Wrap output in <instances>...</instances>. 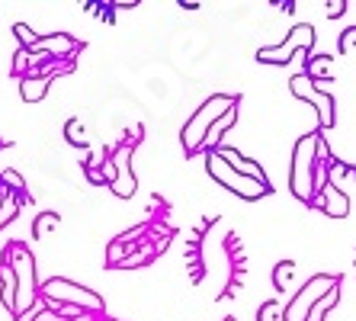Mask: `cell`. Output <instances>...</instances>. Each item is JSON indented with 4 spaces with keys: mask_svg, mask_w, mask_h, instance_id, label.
<instances>
[{
    "mask_svg": "<svg viewBox=\"0 0 356 321\" xmlns=\"http://www.w3.org/2000/svg\"><path fill=\"white\" fill-rule=\"evenodd\" d=\"M331 65H334V55H312L305 58V71L302 75L315 84H331Z\"/></svg>",
    "mask_w": 356,
    "mask_h": 321,
    "instance_id": "cell-15",
    "label": "cell"
},
{
    "mask_svg": "<svg viewBox=\"0 0 356 321\" xmlns=\"http://www.w3.org/2000/svg\"><path fill=\"white\" fill-rule=\"evenodd\" d=\"M334 286H340V276H331V273H315V276H312V280H308L305 286L292 296V302L282 308V321H305L308 312H312V305H315L318 299H321L327 289H334Z\"/></svg>",
    "mask_w": 356,
    "mask_h": 321,
    "instance_id": "cell-7",
    "label": "cell"
},
{
    "mask_svg": "<svg viewBox=\"0 0 356 321\" xmlns=\"http://www.w3.org/2000/svg\"><path fill=\"white\" fill-rule=\"evenodd\" d=\"M13 75H17V77L29 75V58H26V49H19L17 55H13Z\"/></svg>",
    "mask_w": 356,
    "mask_h": 321,
    "instance_id": "cell-27",
    "label": "cell"
},
{
    "mask_svg": "<svg viewBox=\"0 0 356 321\" xmlns=\"http://www.w3.org/2000/svg\"><path fill=\"white\" fill-rule=\"evenodd\" d=\"M289 91H292V97L305 100V103H312V107L318 109V125H321V129H334L337 116H334V97H331V91L318 87V84L308 81L305 75H296V77H292V81H289Z\"/></svg>",
    "mask_w": 356,
    "mask_h": 321,
    "instance_id": "cell-8",
    "label": "cell"
},
{
    "mask_svg": "<svg viewBox=\"0 0 356 321\" xmlns=\"http://www.w3.org/2000/svg\"><path fill=\"white\" fill-rule=\"evenodd\" d=\"M35 49L45 52V55H49L51 61H61V58H71L74 52H81L83 45L74 39V36H67V33H55V36H42Z\"/></svg>",
    "mask_w": 356,
    "mask_h": 321,
    "instance_id": "cell-11",
    "label": "cell"
},
{
    "mask_svg": "<svg viewBox=\"0 0 356 321\" xmlns=\"http://www.w3.org/2000/svg\"><path fill=\"white\" fill-rule=\"evenodd\" d=\"M58 222H61V215H58V212H42L39 219L33 222V238H35V241H42V238H45V231L55 228Z\"/></svg>",
    "mask_w": 356,
    "mask_h": 321,
    "instance_id": "cell-19",
    "label": "cell"
},
{
    "mask_svg": "<svg viewBox=\"0 0 356 321\" xmlns=\"http://www.w3.org/2000/svg\"><path fill=\"white\" fill-rule=\"evenodd\" d=\"M318 135L321 132H308L296 141L292 148V164H289V187L296 193V199L302 203H315V167H318V157H315V148H318Z\"/></svg>",
    "mask_w": 356,
    "mask_h": 321,
    "instance_id": "cell-1",
    "label": "cell"
},
{
    "mask_svg": "<svg viewBox=\"0 0 356 321\" xmlns=\"http://www.w3.org/2000/svg\"><path fill=\"white\" fill-rule=\"evenodd\" d=\"M347 13V0H331L327 3V19H337V17H343Z\"/></svg>",
    "mask_w": 356,
    "mask_h": 321,
    "instance_id": "cell-28",
    "label": "cell"
},
{
    "mask_svg": "<svg viewBox=\"0 0 356 321\" xmlns=\"http://www.w3.org/2000/svg\"><path fill=\"white\" fill-rule=\"evenodd\" d=\"M135 145H138V139H125L122 145H119V148L109 155L113 167H116V180L109 183V189H113L119 199H132L135 189H138V180H135L132 164H129V157H132V148H135Z\"/></svg>",
    "mask_w": 356,
    "mask_h": 321,
    "instance_id": "cell-9",
    "label": "cell"
},
{
    "mask_svg": "<svg viewBox=\"0 0 356 321\" xmlns=\"http://www.w3.org/2000/svg\"><path fill=\"white\" fill-rule=\"evenodd\" d=\"M0 183H7V189L17 196V193H26V180H23V173L17 171H10V167H0Z\"/></svg>",
    "mask_w": 356,
    "mask_h": 321,
    "instance_id": "cell-21",
    "label": "cell"
},
{
    "mask_svg": "<svg viewBox=\"0 0 356 321\" xmlns=\"http://www.w3.org/2000/svg\"><path fill=\"white\" fill-rule=\"evenodd\" d=\"M49 87H51L49 77H39V75H26V77H19V97H23L26 103H39V100H45Z\"/></svg>",
    "mask_w": 356,
    "mask_h": 321,
    "instance_id": "cell-16",
    "label": "cell"
},
{
    "mask_svg": "<svg viewBox=\"0 0 356 321\" xmlns=\"http://www.w3.org/2000/svg\"><path fill=\"white\" fill-rule=\"evenodd\" d=\"M19 206H23V199L13 196V193L0 199V228H3V225H10L13 219H17V215H19Z\"/></svg>",
    "mask_w": 356,
    "mask_h": 321,
    "instance_id": "cell-18",
    "label": "cell"
},
{
    "mask_svg": "<svg viewBox=\"0 0 356 321\" xmlns=\"http://www.w3.org/2000/svg\"><path fill=\"white\" fill-rule=\"evenodd\" d=\"M13 33H17V39H19V49H35V45H39V39H42V36L33 33L26 23H17V26H13Z\"/></svg>",
    "mask_w": 356,
    "mask_h": 321,
    "instance_id": "cell-23",
    "label": "cell"
},
{
    "mask_svg": "<svg viewBox=\"0 0 356 321\" xmlns=\"http://www.w3.org/2000/svg\"><path fill=\"white\" fill-rule=\"evenodd\" d=\"M257 321H282V305L280 302H264L257 308Z\"/></svg>",
    "mask_w": 356,
    "mask_h": 321,
    "instance_id": "cell-24",
    "label": "cell"
},
{
    "mask_svg": "<svg viewBox=\"0 0 356 321\" xmlns=\"http://www.w3.org/2000/svg\"><path fill=\"white\" fill-rule=\"evenodd\" d=\"M225 321H238V318H225Z\"/></svg>",
    "mask_w": 356,
    "mask_h": 321,
    "instance_id": "cell-30",
    "label": "cell"
},
{
    "mask_svg": "<svg viewBox=\"0 0 356 321\" xmlns=\"http://www.w3.org/2000/svg\"><path fill=\"white\" fill-rule=\"evenodd\" d=\"M315 26L308 23H298L296 29H292L286 39L280 42V45H270V49H257V61H264V65H289L292 55L296 52H312L315 49Z\"/></svg>",
    "mask_w": 356,
    "mask_h": 321,
    "instance_id": "cell-6",
    "label": "cell"
},
{
    "mask_svg": "<svg viewBox=\"0 0 356 321\" xmlns=\"http://www.w3.org/2000/svg\"><path fill=\"white\" fill-rule=\"evenodd\" d=\"M234 123H238V107H232L225 116H218L216 123L209 125V132H206V139H202V151H216L218 145H222V139H225V132H232L234 129Z\"/></svg>",
    "mask_w": 356,
    "mask_h": 321,
    "instance_id": "cell-13",
    "label": "cell"
},
{
    "mask_svg": "<svg viewBox=\"0 0 356 321\" xmlns=\"http://www.w3.org/2000/svg\"><path fill=\"white\" fill-rule=\"evenodd\" d=\"M129 257V247L125 244H119V241H113V244L106 247V260H109V267H119Z\"/></svg>",
    "mask_w": 356,
    "mask_h": 321,
    "instance_id": "cell-26",
    "label": "cell"
},
{
    "mask_svg": "<svg viewBox=\"0 0 356 321\" xmlns=\"http://www.w3.org/2000/svg\"><path fill=\"white\" fill-rule=\"evenodd\" d=\"M312 206H318L324 215H331V219H343V215H350V196L337 187V183H327V187L318 193V199Z\"/></svg>",
    "mask_w": 356,
    "mask_h": 321,
    "instance_id": "cell-10",
    "label": "cell"
},
{
    "mask_svg": "<svg viewBox=\"0 0 356 321\" xmlns=\"http://www.w3.org/2000/svg\"><path fill=\"white\" fill-rule=\"evenodd\" d=\"M39 296L45 299V302H51L55 308L65 305V308L93 312V315H99L103 308H106V302H103L99 292H93V289L81 286V283H74V280H65V276H51V280H45L39 286Z\"/></svg>",
    "mask_w": 356,
    "mask_h": 321,
    "instance_id": "cell-3",
    "label": "cell"
},
{
    "mask_svg": "<svg viewBox=\"0 0 356 321\" xmlns=\"http://www.w3.org/2000/svg\"><path fill=\"white\" fill-rule=\"evenodd\" d=\"M292 273H296V264H292V260H282V264H276L273 286L276 289H286V286H289V280H292Z\"/></svg>",
    "mask_w": 356,
    "mask_h": 321,
    "instance_id": "cell-22",
    "label": "cell"
},
{
    "mask_svg": "<svg viewBox=\"0 0 356 321\" xmlns=\"http://www.w3.org/2000/svg\"><path fill=\"white\" fill-rule=\"evenodd\" d=\"M0 302L10 315H17V276L7 260H0Z\"/></svg>",
    "mask_w": 356,
    "mask_h": 321,
    "instance_id": "cell-14",
    "label": "cell"
},
{
    "mask_svg": "<svg viewBox=\"0 0 356 321\" xmlns=\"http://www.w3.org/2000/svg\"><path fill=\"white\" fill-rule=\"evenodd\" d=\"M206 171H209V177H212L216 183H222L225 189H232L234 196L248 199V203H254V199H260V196H266V193H270V183H260V180H254V177L238 173L234 167L225 164L216 151H209V155H206Z\"/></svg>",
    "mask_w": 356,
    "mask_h": 321,
    "instance_id": "cell-5",
    "label": "cell"
},
{
    "mask_svg": "<svg viewBox=\"0 0 356 321\" xmlns=\"http://www.w3.org/2000/svg\"><path fill=\"white\" fill-rule=\"evenodd\" d=\"M232 107H238V97H232V93H212V97L202 103V107L196 109V113L186 119V125H183L180 132V141H183V151L186 155H199L202 151V139H206L209 125L216 123L218 116H225Z\"/></svg>",
    "mask_w": 356,
    "mask_h": 321,
    "instance_id": "cell-2",
    "label": "cell"
},
{
    "mask_svg": "<svg viewBox=\"0 0 356 321\" xmlns=\"http://www.w3.org/2000/svg\"><path fill=\"white\" fill-rule=\"evenodd\" d=\"M13 267V276H17V318H26V312L33 308L35 296H39V283H35V257L26 251L19 241L7 247V257H0Z\"/></svg>",
    "mask_w": 356,
    "mask_h": 321,
    "instance_id": "cell-4",
    "label": "cell"
},
{
    "mask_svg": "<svg viewBox=\"0 0 356 321\" xmlns=\"http://www.w3.org/2000/svg\"><path fill=\"white\" fill-rule=\"evenodd\" d=\"M356 49V26H350V29H343L337 39V52L340 55H350V52Z\"/></svg>",
    "mask_w": 356,
    "mask_h": 321,
    "instance_id": "cell-25",
    "label": "cell"
},
{
    "mask_svg": "<svg viewBox=\"0 0 356 321\" xmlns=\"http://www.w3.org/2000/svg\"><path fill=\"white\" fill-rule=\"evenodd\" d=\"M216 155L222 157L225 164L228 167H234V171L238 173H244V177H254V180H260V183H270L266 180V173H264V167L260 164H254V161H250V157H244L241 155V151H234V148H225V145H218L216 148Z\"/></svg>",
    "mask_w": 356,
    "mask_h": 321,
    "instance_id": "cell-12",
    "label": "cell"
},
{
    "mask_svg": "<svg viewBox=\"0 0 356 321\" xmlns=\"http://www.w3.org/2000/svg\"><path fill=\"white\" fill-rule=\"evenodd\" d=\"M337 299H340V286H334V289H327L321 299H318L315 305H312V312H308V318L305 321H324V315L331 312L334 305H337Z\"/></svg>",
    "mask_w": 356,
    "mask_h": 321,
    "instance_id": "cell-17",
    "label": "cell"
},
{
    "mask_svg": "<svg viewBox=\"0 0 356 321\" xmlns=\"http://www.w3.org/2000/svg\"><path fill=\"white\" fill-rule=\"evenodd\" d=\"M83 171H87V177H90L93 183H106V180H103V173H99L97 167H83Z\"/></svg>",
    "mask_w": 356,
    "mask_h": 321,
    "instance_id": "cell-29",
    "label": "cell"
},
{
    "mask_svg": "<svg viewBox=\"0 0 356 321\" xmlns=\"http://www.w3.org/2000/svg\"><path fill=\"white\" fill-rule=\"evenodd\" d=\"M65 135H67V141H71V145H77V148H83V145H87V125H83L81 119H67Z\"/></svg>",
    "mask_w": 356,
    "mask_h": 321,
    "instance_id": "cell-20",
    "label": "cell"
}]
</instances>
